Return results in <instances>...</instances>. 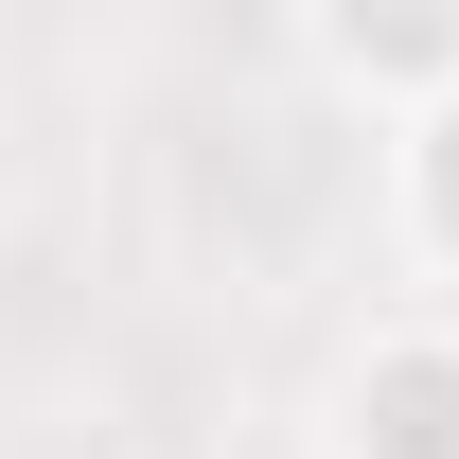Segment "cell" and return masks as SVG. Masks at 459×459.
Masks as SVG:
<instances>
[{
	"instance_id": "obj_2",
	"label": "cell",
	"mask_w": 459,
	"mask_h": 459,
	"mask_svg": "<svg viewBox=\"0 0 459 459\" xmlns=\"http://www.w3.org/2000/svg\"><path fill=\"white\" fill-rule=\"evenodd\" d=\"M300 71L389 124L424 89H459V0H300Z\"/></svg>"
},
{
	"instance_id": "obj_1",
	"label": "cell",
	"mask_w": 459,
	"mask_h": 459,
	"mask_svg": "<svg viewBox=\"0 0 459 459\" xmlns=\"http://www.w3.org/2000/svg\"><path fill=\"white\" fill-rule=\"evenodd\" d=\"M318 459H459V318H371L318 371Z\"/></svg>"
},
{
	"instance_id": "obj_3",
	"label": "cell",
	"mask_w": 459,
	"mask_h": 459,
	"mask_svg": "<svg viewBox=\"0 0 459 459\" xmlns=\"http://www.w3.org/2000/svg\"><path fill=\"white\" fill-rule=\"evenodd\" d=\"M389 230H406L424 283H459V89L389 107Z\"/></svg>"
}]
</instances>
